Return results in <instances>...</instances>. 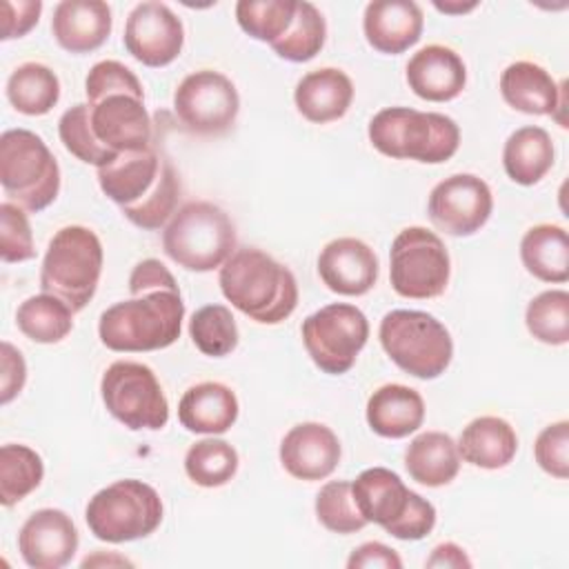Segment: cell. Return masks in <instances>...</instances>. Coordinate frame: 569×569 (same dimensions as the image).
<instances>
[{"instance_id":"cell-1","label":"cell","mask_w":569,"mask_h":569,"mask_svg":"<svg viewBox=\"0 0 569 569\" xmlns=\"http://www.w3.org/2000/svg\"><path fill=\"white\" fill-rule=\"evenodd\" d=\"M222 296L260 325L287 320L298 305V282L289 267L256 247L236 249L220 267Z\"/></svg>"},{"instance_id":"cell-2","label":"cell","mask_w":569,"mask_h":569,"mask_svg":"<svg viewBox=\"0 0 569 569\" xmlns=\"http://www.w3.org/2000/svg\"><path fill=\"white\" fill-rule=\"evenodd\" d=\"M184 302L180 291L158 289L116 302L100 313V342L120 353L158 351L180 338Z\"/></svg>"},{"instance_id":"cell-3","label":"cell","mask_w":569,"mask_h":569,"mask_svg":"<svg viewBox=\"0 0 569 569\" xmlns=\"http://www.w3.org/2000/svg\"><path fill=\"white\" fill-rule=\"evenodd\" d=\"M367 136L382 156L425 164L447 162L460 147V127L453 118L411 107L380 109L369 120Z\"/></svg>"},{"instance_id":"cell-4","label":"cell","mask_w":569,"mask_h":569,"mask_svg":"<svg viewBox=\"0 0 569 569\" xmlns=\"http://www.w3.org/2000/svg\"><path fill=\"white\" fill-rule=\"evenodd\" d=\"M102 262V242L96 231L82 224H67L49 240L40 267V289L78 313L96 296Z\"/></svg>"},{"instance_id":"cell-5","label":"cell","mask_w":569,"mask_h":569,"mask_svg":"<svg viewBox=\"0 0 569 569\" xmlns=\"http://www.w3.org/2000/svg\"><path fill=\"white\" fill-rule=\"evenodd\" d=\"M358 511L367 522L380 525L398 540H422L436 527V507L411 491L402 478L387 467H369L351 482Z\"/></svg>"},{"instance_id":"cell-6","label":"cell","mask_w":569,"mask_h":569,"mask_svg":"<svg viewBox=\"0 0 569 569\" xmlns=\"http://www.w3.org/2000/svg\"><path fill=\"white\" fill-rule=\"evenodd\" d=\"M164 253L182 269H220L236 251V224L224 209L207 200L184 202L162 231Z\"/></svg>"},{"instance_id":"cell-7","label":"cell","mask_w":569,"mask_h":569,"mask_svg":"<svg viewBox=\"0 0 569 569\" xmlns=\"http://www.w3.org/2000/svg\"><path fill=\"white\" fill-rule=\"evenodd\" d=\"M0 184L9 202L31 213L58 198L60 167L38 133L7 129L0 136Z\"/></svg>"},{"instance_id":"cell-8","label":"cell","mask_w":569,"mask_h":569,"mask_svg":"<svg viewBox=\"0 0 569 569\" xmlns=\"http://www.w3.org/2000/svg\"><path fill=\"white\" fill-rule=\"evenodd\" d=\"M378 338L391 362L420 380L442 376L453 358L449 329L427 311L393 309L385 313Z\"/></svg>"},{"instance_id":"cell-9","label":"cell","mask_w":569,"mask_h":569,"mask_svg":"<svg viewBox=\"0 0 569 569\" xmlns=\"http://www.w3.org/2000/svg\"><path fill=\"white\" fill-rule=\"evenodd\" d=\"M158 491L136 478H124L93 493L84 509L89 531L111 545L151 536L162 522Z\"/></svg>"},{"instance_id":"cell-10","label":"cell","mask_w":569,"mask_h":569,"mask_svg":"<svg viewBox=\"0 0 569 569\" xmlns=\"http://www.w3.org/2000/svg\"><path fill=\"white\" fill-rule=\"evenodd\" d=\"M451 260L442 238L427 227H405L391 242L389 280L398 296L429 300L445 293Z\"/></svg>"},{"instance_id":"cell-11","label":"cell","mask_w":569,"mask_h":569,"mask_svg":"<svg viewBox=\"0 0 569 569\" xmlns=\"http://www.w3.org/2000/svg\"><path fill=\"white\" fill-rule=\"evenodd\" d=\"M107 411L131 431H158L169 422L167 396L151 367L133 360H116L100 380Z\"/></svg>"},{"instance_id":"cell-12","label":"cell","mask_w":569,"mask_h":569,"mask_svg":"<svg viewBox=\"0 0 569 569\" xmlns=\"http://www.w3.org/2000/svg\"><path fill=\"white\" fill-rule=\"evenodd\" d=\"M300 333L313 365L329 376H342L367 345L369 320L356 305L331 302L307 316Z\"/></svg>"},{"instance_id":"cell-13","label":"cell","mask_w":569,"mask_h":569,"mask_svg":"<svg viewBox=\"0 0 569 569\" xmlns=\"http://www.w3.org/2000/svg\"><path fill=\"white\" fill-rule=\"evenodd\" d=\"M173 111L189 133L222 136L238 118L240 96L224 73L200 69L184 76L176 87Z\"/></svg>"},{"instance_id":"cell-14","label":"cell","mask_w":569,"mask_h":569,"mask_svg":"<svg viewBox=\"0 0 569 569\" xmlns=\"http://www.w3.org/2000/svg\"><path fill=\"white\" fill-rule=\"evenodd\" d=\"M493 209L489 184L473 173H453L440 180L427 200V213L436 229L467 238L480 231Z\"/></svg>"},{"instance_id":"cell-15","label":"cell","mask_w":569,"mask_h":569,"mask_svg":"<svg viewBox=\"0 0 569 569\" xmlns=\"http://www.w3.org/2000/svg\"><path fill=\"white\" fill-rule=\"evenodd\" d=\"M122 42L138 62L158 69L180 56L184 27L164 2L147 0L136 4L127 16Z\"/></svg>"},{"instance_id":"cell-16","label":"cell","mask_w":569,"mask_h":569,"mask_svg":"<svg viewBox=\"0 0 569 569\" xmlns=\"http://www.w3.org/2000/svg\"><path fill=\"white\" fill-rule=\"evenodd\" d=\"M91 129L111 151H142L153 147V127L144 109V98L133 93H111L89 104Z\"/></svg>"},{"instance_id":"cell-17","label":"cell","mask_w":569,"mask_h":569,"mask_svg":"<svg viewBox=\"0 0 569 569\" xmlns=\"http://www.w3.org/2000/svg\"><path fill=\"white\" fill-rule=\"evenodd\" d=\"M78 529L62 509L33 511L18 533V551L31 569H62L78 551Z\"/></svg>"},{"instance_id":"cell-18","label":"cell","mask_w":569,"mask_h":569,"mask_svg":"<svg viewBox=\"0 0 569 569\" xmlns=\"http://www.w3.org/2000/svg\"><path fill=\"white\" fill-rule=\"evenodd\" d=\"M342 456V447L331 427L322 422H300L280 442V465L298 480L329 478Z\"/></svg>"},{"instance_id":"cell-19","label":"cell","mask_w":569,"mask_h":569,"mask_svg":"<svg viewBox=\"0 0 569 569\" xmlns=\"http://www.w3.org/2000/svg\"><path fill=\"white\" fill-rule=\"evenodd\" d=\"M318 276L338 296H365L378 280V256L358 238H336L318 256Z\"/></svg>"},{"instance_id":"cell-20","label":"cell","mask_w":569,"mask_h":569,"mask_svg":"<svg viewBox=\"0 0 569 569\" xmlns=\"http://www.w3.org/2000/svg\"><path fill=\"white\" fill-rule=\"evenodd\" d=\"M409 89L427 102H449L458 98L467 84V67L462 58L445 44H427L407 62Z\"/></svg>"},{"instance_id":"cell-21","label":"cell","mask_w":569,"mask_h":569,"mask_svg":"<svg viewBox=\"0 0 569 569\" xmlns=\"http://www.w3.org/2000/svg\"><path fill=\"white\" fill-rule=\"evenodd\" d=\"M422 27L425 16L413 0H373L365 7L362 31L380 53H405L420 40Z\"/></svg>"},{"instance_id":"cell-22","label":"cell","mask_w":569,"mask_h":569,"mask_svg":"<svg viewBox=\"0 0 569 569\" xmlns=\"http://www.w3.org/2000/svg\"><path fill=\"white\" fill-rule=\"evenodd\" d=\"M162 162L164 158L156 147L116 153L107 164L98 167V184L120 209L131 207L153 189L162 171Z\"/></svg>"},{"instance_id":"cell-23","label":"cell","mask_w":569,"mask_h":569,"mask_svg":"<svg viewBox=\"0 0 569 569\" xmlns=\"http://www.w3.org/2000/svg\"><path fill=\"white\" fill-rule=\"evenodd\" d=\"M111 7L102 0H62L53 9L51 33L69 53L100 49L111 33Z\"/></svg>"},{"instance_id":"cell-24","label":"cell","mask_w":569,"mask_h":569,"mask_svg":"<svg viewBox=\"0 0 569 569\" xmlns=\"http://www.w3.org/2000/svg\"><path fill=\"white\" fill-rule=\"evenodd\" d=\"M500 96L527 116H556L565 109V84H556L545 67L529 60L511 62L500 73Z\"/></svg>"},{"instance_id":"cell-25","label":"cell","mask_w":569,"mask_h":569,"mask_svg":"<svg viewBox=\"0 0 569 569\" xmlns=\"http://www.w3.org/2000/svg\"><path fill=\"white\" fill-rule=\"evenodd\" d=\"M293 102L305 120L313 124H327L349 111L353 102V82L342 69H313L298 80L293 89Z\"/></svg>"},{"instance_id":"cell-26","label":"cell","mask_w":569,"mask_h":569,"mask_svg":"<svg viewBox=\"0 0 569 569\" xmlns=\"http://www.w3.org/2000/svg\"><path fill=\"white\" fill-rule=\"evenodd\" d=\"M238 398L222 382H198L189 387L178 402V420L191 433L220 436L238 420Z\"/></svg>"},{"instance_id":"cell-27","label":"cell","mask_w":569,"mask_h":569,"mask_svg":"<svg viewBox=\"0 0 569 569\" xmlns=\"http://www.w3.org/2000/svg\"><path fill=\"white\" fill-rule=\"evenodd\" d=\"M425 420L422 396L407 385H382L367 400V422L382 438H407Z\"/></svg>"},{"instance_id":"cell-28","label":"cell","mask_w":569,"mask_h":569,"mask_svg":"<svg viewBox=\"0 0 569 569\" xmlns=\"http://www.w3.org/2000/svg\"><path fill=\"white\" fill-rule=\"evenodd\" d=\"M458 453L480 469H502L518 451L516 429L498 416L473 418L458 438Z\"/></svg>"},{"instance_id":"cell-29","label":"cell","mask_w":569,"mask_h":569,"mask_svg":"<svg viewBox=\"0 0 569 569\" xmlns=\"http://www.w3.org/2000/svg\"><path fill=\"white\" fill-rule=\"evenodd\" d=\"M405 469L425 487H445L460 471L456 440L445 431H422L405 449Z\"/></svg>"},{"instance_id":"cell-30","label":"cell","mask_w":569,"mask_h":569,"mask_svg":"<svg viewBox=\"0 0 569 569\" xmlns=\"http://www.w3.org/2000/svg\"><path fill=\"white\" fill-rule=\"evenodd\" d=\"M553 142L542 127H520L516 129L502 147L505 173L522 187L538 184L553 167Z\"/></svg>"},{"instance_id":"cell-31","label":"cell","mask_w":569,"mask_h":569,"mask_svg":"<svg viewBox=\"0 0 569 569\" xmlns=\"http://www.w3.org/2000/svg\"><path fill=\"white\" fill-rule=\"evenodd\" d=\"M520 260L525 269L542 282L569 280V238L560 224H536L520 240Z\"/></svg>"},{"instance_id":"cell-32","label":"cell","mask_w":569,"mask_h":569,"mask_svg":"<svg viewBox=\"0 0 569 569\" xmlns=\"http://www.w3.org/2000/svg\"><path fill=\"white\" fill-rule=\"evenodd\" d=\"M7 100L24 116H44L60 100V80L42 62H22L7 80Z\"/></svg>"},{"instance_id":"cell-33","label":"cell","mask_w":569,"mask_h":569,"mask_svg":"<svg viewBox=\"0 0 569 569\" xmlns=\"http://www.w3.org/2000/svg\"><path fill=\"white\" fill-rule=\"evenodd\" d=\"M18 329L33 342L53 345L73 329V311L51 293H38L20 302L16 311Z\"/></svg>"},{"instance_id":"cell-34","label":"cell","mask_w":569,"mask_h":569,"mask_svg":"<svg viewBox=\"0 0 569 569\" xmlns=\"http://www.w3.org/2000/svg\"><path fill=\"white\" fill-rule=\"evenodd\" d=\"M44 478V462L40 453L27 445L0 447V502L13 507L40 487Z\"/></svg>"},{"instance_id":"cell-35","label":"cell","mask_w":569,"mask_h":569,"mask_svg":"<svg viewBox=\"0 0 569 569\" xmlns=\"http://www.w3.org/2000/svg\"><path fill=\"white\" fill-rule=\"evenodd\" d=\"M327 38V22L320 9L307 0H298L289 31L271 44L273 53L289 62H307L320 53Z\"/></svg>"},{"instance_id":"cell-36","label":"cell","mask_w":569,"mask_h":569,"mask_svg":"<svg viewBox=\"0 0 569 569\" xmlns=\"http://www.w3.org/2000/svg\"><path fill=\"white\" fill-rule=\"evenodd\" d=\"M238 451L220 438H204L193 442L184 453V471L189 480L213 489L227 485L238 471Z\"/></svg>"},{"instance_id":"cell-37","label":"cell","mask_w":569,"mask_h":569,"mask_svg":"<svg viewBox=\"0 0 569 569\" xmlns=\"http://www.w3.org/2000/svg\"><path fill=\"white\" fill-rule=\"evenodd\" d=\"M180 191H182V187H180L178 171L164 158L162 171H160L153 189L140 202H136L131 207H122L120 211L131 224L144 229V231H156L160 227H167L171 216L178 211L176 207H178Z\"/></svg>"},{"instance_id":"cell-38","label":"cell","mask_w":569,"mask_h":569,"mask_svg":"<svg viewBox=\"0 0 569 569\" xmlns=\"http://www.w3.org/2000/svg\"><path fill=\"white\" fill-rule=\"evenodd\" d=\"M189 336L196 349L209 358L229 356L238 347V325L229 307L204 305L189 320Z\"/></svg>"},{"instance_id":"cell-39","label":"cell","mask_w":569,"mask_h":569,"mask_svg":"<svg viewBox=\"0 0 569 569\" xmlns=\"http://www.w3.org/2000/svg\"><path fill=\"white\" fill-rule=\"evenodd\" d=\"M298 0H240L236 4L238 27L269 47L280 40L296 16Z\"/></svg>"},{"instance_id":"cell-40","label":"cell","mask_w":569,"mask_h":569,"mask_svg":"<svg viewBox=\"0 0 569 569\" xmlns=\"http://www.w3.org/2000/svg\"><path fill=\"white\" fill-rule=\"evenodd\" d=\"M529 333L545 345L569 342V293L565 289H549L538 293L525 311Z\"/></svg>"},{"instance_id":"cell-41","label":"cell","mask_w":569,"mask_h":569,"mask_svg":"<svg viewBox=\"0 0 569 569\" xmlns=\"http://www.w3.org/2000/svg\"><path fill=\"white\" fill-rule=\"evenodd\" d=\"M58 136L60 142L64 144V149L76 156L78 160L93 164L96 169L107 164L116 151L107 149L93 133L91 129V118H89V104L87 102H78L73 107H69L60 120H58Z\"/></svg>"},{"instance_id":"cell-42","label":"cell","mask_w":569,"mask_h":569,"mask_svg":"<svg viewBox=\"0 0 569 569\" xmlns=\"http://www.w3.org/2000/svg\"><path fill=\"white\" fill-rule=\"evenodd\" d=\"M316 518L325 529L340 536L356 533L369 525L356 507L349 480H331L320 487L316 493Z\"/></svg>"},{"instance_id":"cell-43","label":"cell","mask_w":569,"mask_h":569,"mask_svg":"<svg viewBox=\"0 0 569 569\" xmlns=\"http://www.w3.org/2000/svg\"><path fill=\"white\" fill-rule=\"evenodd\" d=\"M33 256L36 244L24 209L4 200L0 204V258L4 262H24Z\"/></svg>"},{"instance_id":"cell-44","label":"cell","mask_w":569,"mask_h":569,"mask_svg":"<svg viewBox=\"0 0 569 569\" xmlns=\"http://www.w3.org/2000/svg\"><path fill=\"white\" fill-rule=\"evenodd\" d=\"M84 93H87V104H96L98 100L111 93H133L144 98L138 76L118 60L96 62L84 78Z\"/></svg>"},{"instance_id":"cell-45","label":"cell","mask_w":569,"mask_h":569,"mask_svg":"<svg viewBox=\"0 0 569 569\" xmlns=\"http://www.w3.org/2000/svg\"><path fill=\"white\" fill-rule=\"evenodd\" d=\"M533 458L545 473L558 480H565L569 476V422L567 420L547 425L538 433L533 442Z\"/></svg>"},{"instance_id":"cell-46","label":"cell","mask_w":569,"mask_h":569,"mask_svg":"<svg viewBox=\"0 0 569 569\" xmlns=\"http://www.w3.org/2000/svg\"><path fill=\"white\" fill-rule=\"evenodd\" d=\"M2 9V40H13L22 38L29 33L42 13V2L40 0H4L0 4Z\"/></svg>"},{"instance_id":"cell-47","label":"cell","mask_w":569,"mask_h":569,"mask_svg":"<svg viewBox=\"0 0 569 569\" xmlns=\"http://www.w3.org/2000/svg\"><path fill=\"white\" fill-rule=\"evenodd\" d=\"M27 382V365L11 342L0 345V405H9Z\"/></svg>"},{"instance_id":"cell-48","label":"cell","mask_w":569,"mask_h":569,"mask_svg":"<svg viewBox=\"0 0 569 569\" xmlns=\"http://www.w3.org/2000/svg\"><path fill=\"white\" fill-rule=\"evenodd\" d=\"M158 289H171V291H180L176 278L171 276V271L156 258H147L140 260L131 276H129V291L131 296H140L147 291H158Z\"/></svg>"},{"instance_id":"cell-49","label":"cell","mask_w":569,"mask_h":569,"mask_svg":"<svg viewBox=\"0 0 569 569\" xmlns=\"http://www.w3.org/2000/svg\"><path fill=\"white\" fill-rule=\"evenodd\" d=\"M347 567L349 569H400L402 558L396 553V549L378 540H371V542H362L351 551V556L347 558Z\"/></svg>"},{"instance_id":"cell-50","label":"cell","mask_w":569,"mask_h":569,"mask_svg":"<svg viewBox=\"0 0 569 569\" xmlns=\"http://www.w3.org/2000/svg\"><path fill=\"white\" fill-rule=\"evenodd\" d=\"M425 567H451V569H462L471 567V560L467 551L456 545V542H440L431 549L429 558L425 560Z\"/></svg>"},{"instance_id":"cell-51","label":"cell","mask_w":569,"mask_h":569,"mask_svg":"<svg viewBox=\"0 0 569 569\" xmlns=\"http://www.w3.org/2000/svg\"><path fill=\"white\" fill-rule=\"evenodd\" d=\"M433 7L442 13H465L478 7V2H469V4H453V2H433Z\"/></svg>"}]
</instances>
